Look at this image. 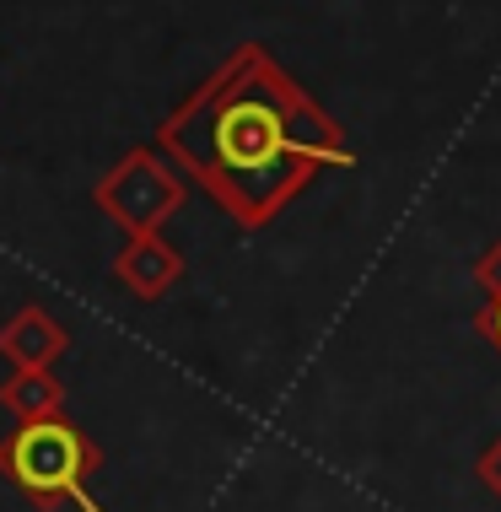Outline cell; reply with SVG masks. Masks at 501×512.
Listing matches in <instances>:
<instances>
[{
	"label": "cell",
	"instance_id": "obj_1",
	"mask_svg": "<svg viewBox=\"0 0 501 512\" xmlns=\"http://www.w3.org/2000/svg\"><path fill=\"white\" fill-rule=\"evenodd\" d=\"M167 162L200 184L238 232H264L313 178L351 168V146L329 108L264 44H243L157 124Z\"/></svg>",
	"mask_w": 501,
	"mask_h": 512
},
{
	"label": "cell",
	"instance_id": "obj_2",
	"mask_svg": "<svg viewBox=\"0 0 501 512\" xmlns=\"http://www.w3.org/2000/svg\"><path fill=\"white\" fill-rule=\"evenodd\" d=\"M103 469V448L81 432L65 410L17 421L0 437V475L17 486L33 507H81V512H108L92 496V475Z\"/></svg>",
	"mask_w": 501,
	"mask_h": 512
},
{
	"label": "cell",
	"instance_id": "obj_3",
	"mask_svg": "<svg viewBox=\"0 0 501 512\" xmlns=\"http://www.w3.org/2000/svg\"><path fill=\"white\" fill-rule=\"evenodd\" d=\"M184 200H189V178L178 173L157 146H130L92 189V205L114 221L124 238H135V232H162L167 221L184 211Z\"/></svg>",
	"mask_w": 501,
	"mask_h": 512
},
{
	"label": "cell",
	"instance_id": "obj_4",
	"mask_svg": "<svg viewBox=\"0 0 501 512\" xmlns=\"http://www.w3.org/2000/svg\"><path fill=\"white\" fill-rule=\"evenodd\" d=\"M114 281L141 302H162L178 281H184V254H178L162 232H135V238H124V248L114 254Z\"/></svg>",
	"mask_w": 501,
	"mask_h": 512
},
{
	"label": "cell",
	"instance_id": "obj_5",
	"mask_svg": "<svg viewBox=\"0 0 501 512\" xmlns=\"http://www.w3.org/2000/svg\"><path fill=\"white\" fill-rule=\"evenodd\" d=\"M65 351H71V329H65L49 308H38V302H22V308L0 324V356H6L11 367H54Z\"/></svg>",
	"mask_w": 501,
	"mask_h": 512
},
{
	"label": "cell",
	"instance_id": "obj_6",
	"mask_svg": "<svg viewBox=\"0 0 501 512\" xmlns=\"http://www.w3.org/2000/svg\"><path fill=\"white\" fill-rule=\"evenodd\" d=\"M0 410L17 421H38V415L65 410V383L54 378V367H11L0 383Z\"/></svg>",
	"mask_w": 501,
	"mask_h": 512
},
{
	"label": "cell",
	"instance_id": "obj_7",
	"mask_svg": "<svg viewBox=\"0 0 501 512\" xmlns=\"http://www.w3.org/2000/svg\"><path fill=\"white\" fill-rule=\"evenodd\" d=\"M475 475H480V486L501 502V432H496L491 442H485V453L475 459Z\"/></svg>",
	"mask_w": 501,
	"mask_h": 512
},
{
	"label": "cell",
	"instance_id": "obj_8",
	"mask_svg": "<svg viewBox=\"0 0 501 512\" xmlns=\"http://www.w3.org/2000/svg\"><path fill=\"white\" fill-rule=\"evenodd\" d=\"M475 281H480V292H485V297H501V238L475 259Z\"/></svg>",
	"mask_w": 501,
	"mask_h": 512
},
{
	"label": "cell",
	"instance_id": "obj_9",
	"mask_svg": "<svg viewBox=\"0 0 501 512\" xmlns=\"http://www.w3.org/2000/svg\"><path fill=\"white\" fill-rule=\"evenodd\" d=\"M475 335L501 356V297H485V308L475 313Z\"/></svg>",
	"mask_w": 501,
	"mask_h": 512
}]
</instances>
